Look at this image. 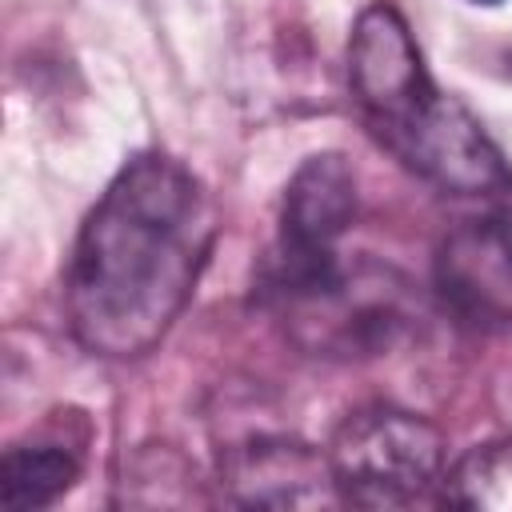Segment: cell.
I'll list each match as a JSON object with an SVG mask.
<instances>
[{"label": "cell", "instance_id": "1", "mask_svg": "<svg viewBox=\"0 0 512 512\" xmlns=\"http://www.w3.org/2000/svg\"><path fill=\"white\" fill-rule=\"evenodd\" d=\"M216 240V208L192 168L164 152L132 156L84 216L68 268L72 340L100 360L152 352L196 292Z\"/></svg>", "mask_w": 512, "mask_h": 512}, {"label": "cell", "instance_id": "2", "mask_svg": "<svg viewBox=\"0 0 512 512\" xmlns=\"http://www.w3.org/2000/svg\"><path fill=\"white\" fill-rule=\"evenodd\" d=\"M348 88L368 132L420 180L452 196H500L512 168L484 124L444 92L396 4H368L348 40Z\"/></svg>", "mask_w": 512, "mask_h": 512}, {"label": "cell", "instance_id": "3", "mask_svg": "<svg viewBox=\"0 0 512 512\" xmlns=\"http://www.w3.org/2000/svg\"><path fill=\"white\" fill-rule=\"evenodd\" d=\"M356 220V176L340 152L308 156L280 200V228L256 268V300L276 312L344 272L340 240Z\"/></svg>", "mask_w": 512, "mask_h": 512}, {"label": "cell", "instance_id": "4", "mask_svg": "<svg viewBox=\"0 0 512 512\" xmlns=\"http://www.w3.org/2000/svg\"><path fill=\"white\" fill-rule=\"evenodd\" d=\"M444 456L440 428L396 404L356 408L328 444L340 500L356 508H408L424 500L440 488Z\"/></svg>", "mask_w": 512, "mask_h": 512}, {"label": "cell", "instance_id": "5", "mask_svg": "<svg viewBox=\"0 0 512 512\" xmlns=\"http://www.w3.org/2000/svg\"><path fill=\"white\" fill-rule=\"evenodd\" d=\"M288 336L316 356H380L412 324L408 284L380 264L348 268L320 292L272 312Z\"/></svg>", "mask_w": 512, "mask_h": 512}, {"label": "cell", "instance_id": "6", "mask_svg": "<svg viewBox=\"0 0 512 512\" xmlns=\"http://www.w3.org/2000/svg\"><path fill=\"white\" fill-rule=\"evenodd\" d=\"M436 292L464 328L512 336V204L440 240Z\"/></svg>", "mask_w": 512, "mask_h": 512}, {"label": "cell", "instance_id": "7", "mask_svg": "<svg viewBox=\"0 0 512 512\" xmlns=\"http://www.w3.org/2000/svg\"><path fill=\"white\" fill-rule=\"evenodd\" d=\"M216 484L224 500L244 508H324L344 504L328 452H316L304 440L256 436L232 444L220 456Z\"/></svg>", "mask_w": 512, "mask_h": 512}, {"label": "cell", "instance_id": "8", "mask_svg": "<svg viewBox=\"0 0 512 512\" xmlns=\"http://www.w3.org/2000/svg\"><path fill=\"white\" fill-rule=\"evenodd\" d=\"M80 480L76 448L60 440L12 444L0 460V504L8 512H32L56 504Z\"/></svg>", "mask_w": 512, "mask_h": 512}, {"label": "cell", "instance_id": "9", "mask_svg": "<svg viewBox=\"0 0 512 512\" xmlns=\"http://www.w3.org/2000/svg\"><path fill=\"white\" fill-rule=\"evenodd\" d=\"M440 504L468 512H512V436L468 448L440 476Z\"/></svg>", "mask_w": 512, "mask_h": 512}, {"label": "cell", "instance_id": "10", "mask_svg": "<svg viewBox=\"0 0 512 512\" xmlns=\"http://www.w3.org/2000/svg\"><path fill=\"white\" fill-rule=\"evenodd\" d=\"M468 4H500V0H468Z\"/></svg>", "mask_w": 512, "mask_h": 512}]
</instances>
